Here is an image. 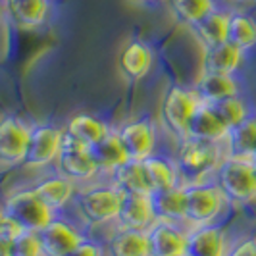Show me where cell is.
Returning a JSON list of instances; mask_svg holds the SVG:
<instances>
[{
  "label": "cell",
  "mask_w": 256,
  "mask_h": 256,
  "mask_svg": "<svg viewBox=\"0 0 256 256\" xmlns=\"http://www.w3.org/2000/svg\"><path fill=\"white\" fill-rule=\"evenodd\" d=\"M224 148V142L200 141L192 137H185L183 141H180L176 166L181 181L189 180L191 183H200L208 176H214L222 160L226 158Z\"/></svg>",
  "instance_id": "1"
},
{
  "label": "cell",
  "mask_w": 256,
  "mask_h": 256,
  "mask_svg": "<svg viewBox=\"0 0 256 256\" xmlns=\"http://www.w3.org/2000/svg\"><path fill=\"white\" fill-rule=\"evenodd\" d=\"M218 185L230 204H248L256 200L254 158L226 156L214 174Z\"/></svg>",
  "instance_id": "2"
},
{
  "label": "cell",
  "mask_w": 256,
  "mask_h": 256,
  "mask_svg": "<svg viewBox=\"0 0 256 256\" xmlns=\"http://www.w3.org/2000/svg\"><path fill=\"white\" fill-rule=\"evenodd\" d=\"M230 200L214 181L185 185V224L189 228L216 224Z\"/></svg>",
  "instance_id": "3"
},
{
  "label": "cell",
  "mask_w": 256,
  "mask_h": 256,
  "mask_svg": "<svg viewBox=\"0 0 256 256\" xmlns=\"http://www.w3.org/2000/svg\"><path fill=\"white\" fill-rule=\"evenodd\" d=\"M202 102L198 98V94L192 89H185L180 85H174L164 92L162 104H160V118L164 128L183 141L187 137V126L191 120L192 112L196 110V106Z\"/></svg>",
  "instance_id": "4"
},
{
  "label": "cell",
  "mask_w": 256,
  "mask_h": 256,
  "mask_svg": "<svg viewBox=\"0 0 256 256\" xmlns=\"http://www.w3.org/2000/svg\"><path fill=\"white\" fill-rule=\"evenodd\" d=\"M124 192L118 187H94L77 196V208L83 220L90 226L108 224L118 218Z\"/></svg>",
  "instance_id": "5"
},
{
  "label": "cell",
  "mask_w": 256,
  "mask_h": 256,
  "mask_svg": "<svg viewBox=\"0 0 256 256\" xmlns=\"http://www.w3.org/2000/svg\"><path fill=\"white\" fill-rule=\"evenodd\" d=\"M2 210L8 218H12L16 224H20L26 231H40L54 218L50 208L31 189L10 194L6 198Z\"/></svg>",
  "instance_id": "6"
},
{
  "label": "cell",
  "mask_w": 256,
  "mask_h": 256,
  "mask_svg": "<svg viewBox=\"0 0 256 256\" xmlns=\"http://www.w3.org/2000/svg\"><path fill=\"white\" fill-rule=\"evenodd\" d=\"M56 162H58L60 176L72 181L90 180L98 172V166L90 154L89 146L74 139L66 131L62 135V146H60V154H58Z\"/></svg>",
  "instance_id": "7"
},
{
  "label": "cell",
  "mask_w": 256,
  "mask_h": 256,
  "mask_svg": "<svg viewBox=\"0 0 256 256\" xmlns=\"http://www.w3.org/2000/svg\"><path fill=\"white\" fill-rule=\"evenodd\" d=\"M62 135L64 129L54 126H37L31 129L24 164L29 168H44L56 162L62 146Z\"/></svg>",
  "instance_id": "8"
},
{
  "label": "cell",
  "mask_w": 256,
  "mask_h": 256,
  "mask_svg": "<svg viewBox=\"0 0 256 256\" xmlns=\"http://www.w3.org/2000/svg\"><path fill=\"white\" fill-rule=\"evenodd\" d=\"M31 129L14 116L0 118V164L20 166L24 164Z\"/></svg>",
  "instance_id": "9"
},
{
  "label": "cell",
  "mask_w": 256,
  "mask_h": 256,
  "mask_svg": "<svg viewBox=\"0 0 256 256\" xmlns=\"http://www.w3.org/2000/svg\"><path fill=\"white\" fill-rule=\"evenodd\" d=\"M122 146L126 150L128 160H137L141 162L144 158L152 156L154 146H156V133L150 120L141 118V120H133L128 122L126 126L118 129Z\"/></svg>",
  "instance_id": "10"
},
{
  "label": "cell",
  "mask_w": 256,
  "mask_h": 256,
  "mask_svg": "<svg viewBox=\"0 0 256 256\" xmlns=\"http://www.w3.org/2000/svg\"><path fill=\"white\" fill-rule=\"evenodd\" d=\"M230 248L228 235L218 224L189 228L187 231L185 256H228Z\"/></svg>",
  "instance_id": "11"
},
{
  "label": "cell",
  "mask_w": 256,
  "mask_h": 256,
  "mask_svg": "<svg viewBox=\"0 0 256 256\" xmlns=\"http://www.w3.org/2000/svg\"><path fill=\"white\" fill-rule=\"evenodd\" d=\"M156 220L152 196L148 192H124L116 222L124 230L146 231Z\"/></svg>",
  "instance_id": "12"
},
{
  "label": "cell",
  "mask_w": 256,
  "mask_h": 256,
  "mask_svg": "<svg viewBox=\"0 0 256 256\" xmlns=\"http://www.w3.org/2000/svg\"><path fill=\"white\" fill-rule=\"evenodd\" d=\"M150 256H183L187 231L180 224L168 220H154V224L146 230Z\"/></svg>",
  "instance_id": "13"
},
{
  "label": "cell",
  "mask_w": 256,
  "mask_h": 256,
  "mask_svg": "<svg viewBox=\"0 0 256 256\" xmlns=\"http://www.w3.org/2000/svg\"><path fill=\"white\" fill-rule=\"evenodd\" d=\"M38 233L44 256H68L83 241L81 233L70 226L66 220L52 218Z\"/></svg>",
  "instance_id": "14"
},
{
  "label": "cell",
  "mask_w": 256,
  "mask_h": 256,
  "mask_svg": "<svg viewBox=\"0 0 256 256\" xmlns=\"http://www.w3.org/2000/svg\"><path fill=\"white\" fill-rule=\"evenodd\" d=\"M244 60V52L233 46L231 42H222L214 46H204L200 58V74H222L235 76Z\"/></svg>",
  "instance_id": "15"
},
{
  "label": "cell",
  "mask_w": 256,
  "mask_h": 256,
  "mask_svg": "<svg viewBox=\"0 0 256 256\" xmlns=\"http://www.w3.org/2000/svg\"><path fill=\"white\" fill-rule=\"evenodd\" d=\"M230 129L220 120L214 106L208 102H200L196 110L192 112L189 126H187V137L200 139V141L224 142L228 137Z\"/></svg>",
  "instance_id": "16"
},
{
  "label": "cell",
  "mask_w": 256,
  "mask_h": 256,
  "mask_svg": "<svg viewBox=\"0 0 256 256\" xmlns=\"http://www.w3.org/2000/svg\"><path fill=\"white\" fill-rule=\"evenodd\" d=\"M152 60L154 56L150 46L139 38H133L120 52V70L126 77L137 81L150 72Z\"/></svg>",
  "instance_id": "17"
},
{
  "label": "cell",
  "mask_w": 256,
  "mask_h": 256,
  "mask_svg": "<svg viewBox=\"0 0 256 256\" xmlns=\"http://www.w3.org/2000/svg\"><path fill=\"white\" fill-rule=\"evenodd\" d=\"M141 164L142 172H144V178H146V183H148V189H150V194L174 189L178 185H183V183H180L181 178L180 172H178V166L172 164L166 158L152 154V156L141 160Z\"/></svg>",
  "instance_id": "18"
},
{
  "label": "cell",
  "mask_w": 256,
  "mask_h": 256,
  "mask_svg": "<svg viewBox=\"0 0 256 256\" xmlns=\"http://www.w3.org/2000/svg\"><path fill=\"white\" fill-rule=\"evenodd\" d=\"M192 90L198 94V98L202 102L216 104L224 98L237 96L239 94V81L235 76H222V74H200L196 85Z\"/></svg>",
  "instance_id": "19"
},
{
  "label": "cell",
  "mask_w": 256,
  "mask_h": 256,
  "mask_svg": "<svg viewBox=\"0 0 256 256\" xmlns=\"http://www.w3.org/2000/svg\"><path fill=\"white\" fill-rule=\"evenodd\" d=\"M6 10L18 27L35 29L48 16V0H6Z\"/></svg>",
  "instance_id": "20"
},
{
  "label": "cell",
  "mask_w": 256,
  "mask_h": 256,
  "mask_svg": "<svg viewBox=\"0 0 256 256\" xmlns=\"http://www.w3.org/2000/svg\"><path fill=\"white\" fill-rule=\"evenodd\" d=\"M230 16L231 12L228 10H212V12L204 16L200 22H196L192 26V31L196 38L202 42L204 46H214V44H222L228 40V29H230Z\"/></svg>",
  "instance_id": "21"
},
{
  "label": "cell",
  "mask_w": 256,
  "mask_h": 256,
  "mask_svg": "<svg viewBox=\"0 0 256 256\" xmlns=\"http://www.w3.org/2000/svg\"><path fill=\"white\" fill-rule=\"evenodd\" d=\"M150 196L156 220L185 224V185H178L162 192H152Z\"/></svg>",
  "instance_id": "22"
},
{
  "label": "cell",
  "mask_w": 256,
  "mask_h": 256,
  "mask_svg": "<svg viewBox=\"0 0 256 256\" xmlns=\"http://www.w3.org/2000/svg\"><path fill=\"white\" fill-rule=\"evenodd\" d=\"M226 156H241V158H254L256 150V118L250 116L241 126L230 129L226 141Z\"/></svg>",
  "instance_id": "23"
},
{
  "label": "cell",
  "mask_w": 256,
  "mask_h": 256,
  "mask_svg": "<svg viewBox=\"0 0 256 256\" xmlns=\"http://www.w3.org/2000/svg\"><path fill=\"white\" fill-rule=\"evenodd\" d=\"M110 256H150L148 235L139 230H120L116 231L108 244Z\"/></svg>",
  "instance_id": "24"
},
{
  "label": "cell",
  "mask_w": 256,
  "mask_h": 256,
  "mask_svg": "<svg viewBox=\"0 0 256 256\" xmlns=\"http://www.w3.org/2000/svg\"><path fill=\"white\" fill-rule=\"evenodd\" d=\"M66 133H70L74 139L79 142L87 144V146H94L96 142L106 137V133L110 131V128L104 124L102 120L94 118L90 114H76L64 129Z\"/></svg>",
  "instance_id": "25"
},
{
  "label": "cell",
  "mask_w": 256,
  "mask_h": 256,
  "mask_svg": "<svg viewBox=\"0 0 256 256\" xmlns=\"http://www.w3.org/2000/svg\"><path fill=\"white\" fill-rule=\"evenodd\" d=\"M31 191L54 212L68 204V200L74 196V181L64 176H56V178H48L37 183Z\"/></svg>",
  "instance_id": "26"
},
{
  "label": "cell",
  "mask_w": 256,
  "mask_h": 256,
  "mask_svg": "<svg viewBox=\"0 0 256 256\" xmlns=\"http://www.w3.org/2000/svg\"><path fill=\"white\" fill-rule=\"evenodd\" d=\"M90 154H92L98 170H106V172H114L120 164H124L128 160L126 150L120 141V135H118V131H112V129L106 133L104 139H100L94 146H90Z\"/></svg>",
  "instance_id": "27"
},
{
  "label": "cell",
  "mask_w": 256,
  "mask_h": 256,
  "mask_svg": "<svg viewBox=\"0 0 256 256\" xmlns=\"http://www.w3.org/2000/svg\"><path fill=\"white\" fill-rule=\"evenodd\" d=\"M228 42L239 50L248 52L256 46V20L246 12H231Z\"/></svg>",
  "instance_id": "28"
},
{
  "label": "cell",
  "mask_w": 256,
  "mask_h": 256,
  "mask_svg": "<svg viewBox=\"0 0 256 256\" xmlns=\"http://www.w3.org/2000/svg\"><path fill=\"white\" fill-rule=\"evenodd\" d=\"M110 174H112V180H114V187H118L122 192H148L150 194L141 162L126 160L124 164H120Z\"/></svg>",
  "instance_id": "29"
},
{
  "label": "cell",
  "mask_w": 256,
  "mask_h": 256,
  "mask_svg": "<svg viewBox=\"0 0 256 256\" xmlns=\"http://www.w3.org/2000/svg\"><path fill=\"white\" fill-rule=\"evenodd\" d=\"M170 8L180 24L192 27L212 10H216V0H170Z\"/></svg>",
  "instance_id": "30"
},
{
  "label": "cell",
  "mask_w": 256,
  "mask_h": 256,
  "mask_svg": "<svg viewBox=\"0 0 256 256\" xmlns=\"http://www.w3.org/2000/svg\"><path fill=\"white\" fill-rule=\"evenodd\" d=\"M216 114L220 116V120L226 124L228 129H233L237 126H241L244 120L250 118V108L244 98H241L239 94L237 96H230V98H224L220 102L212 104Z\"/></svg>",
  "instance_id": "31"
},
{
  "label": "cell",
  "mask_w": 256,
  "mask_h": 256,
  "mask_svg": "<svg viewBox=\"0 0 256 256\" xmlns=\"http://www.w3.org/2000/svg\"><path fill=\"white\" fill-rule=\"evenodd\" d=\"M10 256H44L37 231H24L12 241Z\"/></svg>",
  "instance_id": "32"
},
{
  "label": "cell",
  "mask_w": 256,
  "mask_h": 256,
  "mask_svg": "<svg viewBox=\"0 0 256 256\" xmlns=\"http://www.w3.org/2000/svg\"><path fill=\"white\" fill-rule=\"evenodd\" d=\"M228 256H256V237H246L230 248Z\"/></svg>",
  "instance_id": "33"
},
{
  "label": "cell",
  "mask_w": 256,
  "mask_h": 256,
  "mask_svg": "<svg viewBox=\"0 0 256 256\" xmlns=\"http://www.w3.org/2000/svg\"><path fill=\"white\" fill-rule=\"evenodd\" d=\"M68 256H104V250L100 244L83 239V241L77 244L76 248H74Z\"/></svg>",
  "instance_id": "34"
},
{
  "label": "cell",
  "mask_w": 256,
  "mask_h": 256,
  "mask_svg": "<svg viewBox=\"0 0 256 256\" xmlns=\"http://www.w3.org/2000/svg\"><path fill=\"white\" fill-rule=\"evenodd\" d=\"M10 248H12V239L0 233V256H10Z\"/></svg>",
  "instance_id": "35"
},
{
  "label": "cell",
  "mask_w": 256,
  "mask_h": 256,
  "mask_svg": "<svg viewBox=\"0 0 256 256\" xmlns=\"http://www.w3.org/2000/svg\"><path fill=\"white\" fill-rule=\"evenodd\" d=\"M4 220V210H0V222Z\"/></svg>",
  "instance_id": "36"
},
{
  "label": "cell",
  "mask_w": 256,
  "mask_h": 256,
  "mask_svg": "<svg viewBox=\"0 0 256 256\" xmlns=\"http://www.w3.org/2000/svg\"><path fill=\"white\" fill-rule=\"evenodd\" d=\"M135 2H152V0H135Z\"/></svg>",
  "instance_id": "37"
},
{
  "label": "cell",
  "mask_w": 256,
  "mask_h": 256,
  "mask_svg": "<svg viewBox=\"0 0 256 256\" xmlns=\"http://www.w3.org/2000/svg\"><path fill=\"white\" fill-rule=\"evenodd\" d=\"M254 170H256V160H254Z\"/></svg>",
  "instance_id": "38"
},
{
  "label": "cell",
  "mask_w": 256,
  "mask_h": 256,
  "mask_svg": "<svg viewBox=\"0 0 256 256\" xmlns=\"http://www.w3.org/2000/svg\"><path fill=\"white\" fill-rule=\"evenodd\" d=\"M254 160H256V150H254Z\"/></svg>",
  "instance_id": "39"
},
{
  "label": "cell",
  "mask_w": 256,
  "mask_h": 256,
  "mask_svg": "<svg viewBox=\"0 0 256 256\" xmlns=\"http://www.w3.org/2000/svg\"><path fill=\"white\" fill-rule=\"evenodd\" d=\"M183 256H185V254H183Z\"/></svg>",
  "instance_id": "40"
}]
</instances>
